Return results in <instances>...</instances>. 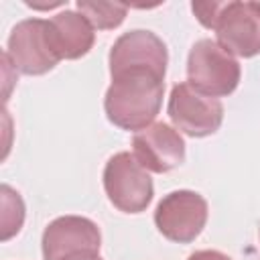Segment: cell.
Here are the masks:
<instances>
[{
  "label": "cell",
  "instance_id": "cell-9",
  "mask_svg": "<svg viewBox=\"0 0 260 260\" xmlns=\"http://www.w3.org/2000/svg\"><path fill=\"white\" fill-rule=\"evenodd\" d=\"M100 228L81 215H63L53 219L41 240L45 260H63L73 254H100Z\"/></svg>",
  "mask_w": 260,
  "mask_h": 260
},
{
  "label": "cell",
  "instance_id": "cell-6",
  "mask_svg": "<svg viewBox=\"0 0 260 260\" xmlns=\"http://www.w3.org/2000/svg\"><path fill=\"white\" fill-rule=\"evenodd\" d=\"M207 215L209 207L203 195L189 189H179L171 191L158 201L154 209V223L167 240L189 244L203 232Z\"/></svg>",
  "mask_w": 260,
  "mask_h": 260
},
{
  "label": "cell",
  "instance_id": "cell-4",
  "mask_svg": "<svg viewBox=\"0 0 260 260\" xmlns=\"http://www.w3.org/2000/svg\"><path fill=\"white\" fill-rule=\"evenodd\" d=\"M104 189L110 203L124 213L144 211L154 195L152 179L130 152H116L104 167Z\"/></svg>",
  "mask_w": 260,
  "mask_h": 260
},
{
  "label": "cell",
  "instance_id": "cell-13",
  "mask_svg": "<svg viewBox=\"0 0 260 260\" xmlns=\"http://www.w3.org/2000/svg\"><path fill=\"white\" fill-rule=\"evenodd\" d=\"M0 199H2V213H0L2 242H6L14 234H18L20 228H22V221H24V203H22L20 195L12 187H8V185H2L0 187Z\"/></svg>",
  "mask_w": 260,
  "mask_h": 260
},
{
  "label": "cell",
  "instance_id": "cell-10",
  "mask_svg": "<svg viewBox=\"0 0 260 260\" xmlns=\"http://www.w3.org/2000/svg\"><path fill=\"white\" fill-rule=\"evenodd\" d=\"M136 160L150 173H169L185 160V140L165 122H154L132 138Z\"/></svg>",
  "mask_w": 260,
  "mask_h": 260
},
{
  "label": "cell",
  "instance_id": "cell-15",
  "mask_svg": "<svg viewBox=\"0 0 260 260\" xmlns=\"http://www.w3.org/2000/svg\"><path fill=\"white\" fill-rule=\"evenodd\" d=\"M63 260H102V258H100V254H73Z\"/></svg>",
  "mask_w": 260,
  "mask_h": 260
},
{
  "label": "cell",
  "instance_id": "cell-11",
  "mask_svg": "<svg viewBox=\"0 0 260 260\" xmlns=\"http://www.w3.org/2000/svg\"><path fill=\"white\" fill-rule=\"evenodd\" d=\"M49 28L53 47L61 59H79L93 47V26L81 12L63 10L49 20Z\"/></svg>",
  "mask_w": 260,
  "mask_h": 260
},
{
  "label": "cell",
  "instance_id": "cell-5",
  "mask_svg": "<svg viewBox=\"0 0 260 260\" xmlns=\"http://www.w3.org/2000/svg\"><path fill=\"white\" fill-rule=\"evenodd\" d=\"M4 53L10 59L12 67L24 75L49 73L61 61L53 47L49 20L43 18L20 20L10 30Z\"/></svg>",
  "mask_w": 260,
  "mask_h": 260
},
{
  "label": "cell",
  "instance_id": "cell-2",
  "mask_svg": "<svg viewBox=\"0 0 260 260\" xmlns=\"http://www.w3.org/2000/svg\"><path fill=\"white\" fill-rule=\"evenodd\" d=\"M191 8L228 53L244 59L260 53V2H193Z\"/></svg>",
  "mask_w": 260,
  "mask_h": 260
},
{
  "label": "cell",
  "instance_id": "cell-12",
  "mask_svg": "<svg viewBox=\"0 0 260 260\" xmlns=\"http://www.w3.org/2000/svg\"><path fill=\"white\" fill-rule=\"evenodd\" d=\"M77 10L91 22L98 30H112L120 26L126 18L128 6L118 2H95V0H77Z\"/></svg>",
  "mask_w": 260,
  "mask_h": 260
},
{
  "label": "cell",
  "instance_id": "cell-7",
  "mask_svg": "<svg viewBox=\"0 0 260 260\" xmlns=\"http://www.w3.org/2000/svg\"><path fill=\"white\" fill-rule=\"evenodd\" d=\"M167 114L181 132L193 138H203L219 130L223 106L217 98H209L197 91L189 81H183L173 85Z\"/></svg>",
  "mask_w": 260,
  "mask_h": 260
},
{
  "label": "cell",
  "instance_id": "cell-14",
  "mask_svg": "<svg viewBox=\"0 0 260 260\" xmlns=\"http://www.w3.org/2000/svg\"><path fill=\"white\" fill-rule=\"evenodd\" d=\"M187 260H232V258L219 250H197Z\"/></svg>",
  "mask_w": 260,
  "mask_h": 260
},
{
  "label": "cell",
  "instance_id": "cell-1",
  "mask_svg": "<svg viewBox=\"0 0 260 260\" xmlns=\"http://www.w3.org/2000/svg\"><path fill=\"white\" fill-rule=\"evenodd\" d=\"M165 79L150 71H122L112 75V83L104 98L108 120L122 128L140 132L152 124L160 112Z\"/></svg>",
  "mask_w": 260,
  "mask_h": 260
},
{
  "label": "cell",
  "instance_id": "cell-3",
  "mask_svg": "<svg viewBox=\"0 0 260 260\" xmlns=\"http://www.w3.org/2000/svg\"><path fill=\"white\" fill-rule=\"evenodd\" d=\"M187 75L189 83L197 91L209 98H223L238 87L242 69L236 57L217 41L201 39L189 51Z\"/></svg>",
  "mask_w": 260,
  "mask_h": 260
},
{
  "label": "cell",
  "instance_id": "cell-8",
  "mask_svg": "<svg viewBox=\"0 0 260 260\" xmlns=\"http://www.w3.org/2000/svg\"><path fill=\"white\" fill-rule=\"evenodd\" d=\"M110 75H118L122 71H150L165 79L169 53L167 45L160 37L150 30H128L110 49Z\"/></svg>",
  "mask_w": 260,
  "mask_h": 260
}]
</instances>
